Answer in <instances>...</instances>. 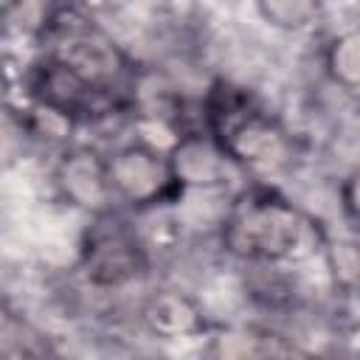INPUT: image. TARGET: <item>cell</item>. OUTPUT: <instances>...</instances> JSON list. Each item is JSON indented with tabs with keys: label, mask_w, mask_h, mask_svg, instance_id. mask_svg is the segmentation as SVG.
Listing matches in <instances>:
<instances>
[{
	"label": "cell",
	"mask_w": 360,
	"mask_h": 360,
	"mask_svg": "<svg viewBox=\"0 0 360 360\" xmlns=\"http://www.w3.org/2000/svg\"><path fill=\"white\" fill-rule=\"evenodd\" d=\"M323 222L270 183L236 191L219 233L222 253L239 264H309L323 253Z\"/></svg>",
	"instance_id": "1"
},
{
	"label": "cell",
	"mask_w": 360,
	"mask_h": 360,
	"mask_svg": "<svg viewBox=\"0 0 360 360\" xmlns=\"http://www.w3.org/2000/svg\"><path fill=\"white\" fill-rule=\"evenodd\" d=\"M107 180L115 205L127 211H141L177 194L169 152L135 138L107 155Z\"/></svg>",
	"instance_id": "2"
},
{
	"label": "cell",
	"mask_w": 360,
	"mask_h": 360,
	"mask_svg": "<svg viewBox=\"0 0 360 360\" xmlns=\"http://www.w3.org/2000/svg\"><path fill=\"white\" fill-rule=\"evenodd\" d=\"M321 262L335 295L360 298V233L326 236Z\"/></svg>",
	"instance_id": "3"
},
{
	"label": "cell",
	"mask_w": 360,
	"mask_h": 360,
	"mask_svg": "<svg viewBox=\"0 0 360 360\" xmlns=\"http://www.w3.org/2000/svg\"><path fill=\"white\" fill-rule=\"evenodd\" d=\"M323 76L332 87L343 90L346 96H360V25L326 39Z\"/></svg>",
	"instance_id": "4"
},
{
	"label": "cell",
	"mask_w": 360,
	"mask_h": 360,
	"mask_svg": "<svg viewBox=\"0 0 360 360\" xmlns=\"http://www.w3.org/2000/svg\"><path fill=\"white\" fill-rule=\"evenodd\" d=\"M315 3L318 0H256V8L270 25L284 31H298V28H312Z\"/></svg>",
	"instance_id": "5"
},
{
	"label": "cell",
	"mask_w": 360,
	"mask_h": 360,
	"mask_svg": "<svg viewBox=\"0 0 360 360\" xmlns=\"http://www.w3.org/2000/svg\"><path fill=\"white\" fill-rule=\"evenodd\" d=\"M338 200H340V217L349 225V231L360 233V166H354L340 183H338Z\"/></svg>",
	"instance_id": "6"
}]
</instances>
